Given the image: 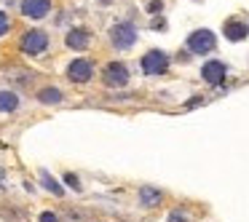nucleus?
I'll list each match as a JSON object with an SVG mask.
<instances>
[{"label": "nucleus", "instance_id": "f257e3e1", "mask_svg": "<svg viewBox=\"0 0 249 222\" xmlns=\"http://www.w3.org/2000/svg\"><path fill=\"white\" fill-rule=\"evenodd\" d=\"M185 46H188L190 54H212V51L217 49V38H214L212 30L201 27V30H196V33L188 35V43Z\"/></svg>", "mask_w": 249, "mask_h": 222}, {"label": "nucleus", "instance_id": "f03ea898", "mask_svg": "<svg viewBox=\"0 0 249 222\" xmlns=\"http://www.w3.org/2000/svg\"><path fill=\"white\" fill-rule=\"evenodd\" d=\"M110 40L118 51H129L137 43V27L131 22H118L110 27Z\"/></svg>", "mask_w": 249, "mask_h": 222}, {"label": "nucleus", "instance_id": "7ed1b4c3", "mask_svg": "<svg viewBox=\"0 0 249 222\" xmlns=\"http://www.w3.org/2000/svg\"><path fill=\"white\" fill-rule=\"evenodd\" d=\"M140 67H142L145 75H163V72L169 70V54L161 49H153L140 59Z\"/></svg>", "mask_w": 249, "mask_h": 222}, {"label": "nucleus", "instance_id": "20e7f679", "mask_svg": "<svg viewBox=\"0 0 249 222\" xmlns=\"http://www.w3.org/2000/svg\"><path fill=\"white\" fill-rule=\"evenodd\" d=\"M46 49H49V35H46L43 30H30V33H24L22 51L27 56H40Z\"/></svg>", "mask_w": 249, "mask_h": 222}, {"label": "nucleus", "instance_id": "39448f33", "mask_svg": "<svg viewBox=\"0 0 249 222\" xmlns=\"http://www.w3.org/2000/svg\"><path fill=\"white\" fill-rule=\"evenodd\" d=\"M105 86L110 88H121L129 83V67L124 65V62H110L107 67H105V75H102Z\"/></svg>", "mask_w": 249, "mask_h": 222}, {"label": "nucleus", "instance_id": "423d86ee", "mask_svg": "<svg viewBox=\"0 0 249 222\" xmlns=\"http://www.w3.org/2000/svg\"><path fill=\"white\" fill-rule=\"evenodd\" d=\"M225 75H228V67H225V62H220V59H209L201 67V78H204L209 86H220V83L225 81Z\"/></svg>", "mask_w": 249, "mask_h": 222}, {"label": "nucleus", "instance_id": "0eeeda50", "mask_svg": "<svg viewBox=\"0 0 249 222\" xmlns=\"http://www.w3.org/2000/svg\"><path fill=\"white\" fill-rule=\"evenodd\" d=\"M91 75H94V65L89 59H72L70 67H67V78L72 83H86L91 81Z\"/></svg>", "mask_w": 249, "mask_h": 222}, {"label": "nucleus", "instance_id": "6e6552de", "mask_svg": "<svg viewBox=\"0 0 249 222\" xmlns=\"http://www.w3.org/2000/svg\"><path fill=\"white\" fill-rule=\"evenodd\" d=\"M222 35H225L231 43H241L249 35V24L241 22V19H228V22L222 24Z\"/></svg>", "mask_w": 249, "mask_h": 222}, {"label": "nucleus", "instance_id": "1a4fd4ad", "mask_svg": "<svg viewBox=\"0 0 249 222\" xmlns=\"http://www.w3.org/2000/svg\"><path fill=\"white\" fill-rule=\"evenodd\" d=\"M22 14L27 19H43L51 11V0H22Z\"/></svg>", "mask_w": 249, "mask_h": 222}, {"label": "nucleus", "instance_id": "9d476101", "mask_svg": "<svg viewBox=\"0 0 249 222\" xmlns=\"http://www.w3.org/2000/svg\"><path fill=\"white\" fill-rule=\"evenodd\" d=\"M65 43H67V49H72V51H83L91 43V33H89L86 27H75L65 35Z\"/></svg>", "mask_w": 249, "mask_h": 222}, {"label": "nucleus", "instance_id": "9b49d317", "mask_svg": "<svg viewBox=\"0 0 249 222\" xmlns=\"http://www.w3.org/2000/svg\"><path fill=\"white\" fill-rule=\"evenodd\" d=\"M163 201V193L158 188H153V185H145V188L140 190V204L147 206V209H153V206H158Z\"/></svg>", "mask_w": 249, "mask_h": 222}, {"label": "nucleus", "instance_id": "f8f14e48", "mask_svg": "<svg viewBox=\"0 0 249 222\" xmlns=\"http://www.w3.org/2000/svg\"><path fill=\"white\" fill-rule=\"evenodd\" d=\"M19 107L17 91H0V113H14Z\"/></svg>", "mask_w": 249, "mask_h": 222}, {"label": "nucleus", "instance_id": "ddd939ff", "mask_svg": "<svg viewBox=\"0 0 249 222\" xmlns=\"http://www.w3.org/2000/svg\"><path fill=\"white\" fill-rule=\"evenodd\" d=\"M38 102H43V104H59L62 102V91L59 88H43V91L38 94Z\"/></svg>", "mask_w": 249, "mask_h": 222}, {"label": "nucleus", "instance_id": "4468645a", "mask_svg": "<svg viewBox=\"0 0 249 222\" xmlns=\"http://www.w3.org/2000/svg\"><path fill=\"white\" fill-rule=\"evenodd\" d=\"M40 182H43V188L49 190V193H54V195H62V193H65V190H62V185L56 182V179L51 177L49 171H40Z\"/></svg>", "mask_w": 249, "mask_h": 222}, {"label": "nucleus", "instance_id": "2eb2a0df", "mask_svg": "<svg viewBox=\"0 0 249 222\" xmlns=\"http://www.w3.org/2000/svg\"><path fill=\"white\" fill-rule=\"evenodd\" d=\"M8 27H11V19H8L6 11H0V38L8 33Z\"/></svg>", "mask_w": 249, "mask_h": 222}, {"label": "nucleus", "instance_id": "dca6fc26", "mask_svg": "<svg viewBox=\"0 0 249 222\" xmlns=\"http://www.w3.org/2000/svg\"><path fill=\"white\" fill-rule=\"evenodd\" d=\"M166 222H190V220H188V214H185V211H172Z\"/></svg>", "mask_w": 249, "mask_h": 222}, {"label": "nucleus", "instance_id": "f3484780", "mask_svg": "<svg viewBox=\"0 0 249 222\" xmlns=\"http://www.w3.org/2000/svg\"><path fill=\"white\" fill-rule=\"evenodd\" d=\"M161 8H163L161 0H147V14H158Z\"/></svg>", "mask_w": 249, "mask_h": 222}, {"label": "nucleus", "instance_id": "a211bd4d", "mask_svg": "<svg viewBox=\"0 0 249 222\" xmlns=\"http://www.w3.org/2000/svg\"><path fill=\"white\" fill-rule=\"evenodd\" d=\"M65 182L70 185L72 190H81V182H78V177H75V174H67V177H65Z\"/></svg>", "mask_w": 249, "mask_h": 222}, {"label": "nucleus", "instance_id": "6ab92c4d", "mask_svg": "<svg viewBox=\"0 0 249 222\" xmlns=\"http://www.w3.org/2000/svg\"><path fill=\"white\" fill-rule=\"evenodd\" d=\"M40 222H59V217H56L54 211H43V214H40Z\"/></svg>", "mask_w": 249, "mask_h": 222}, {"label": "nucleus", "instance_id": "aec40b11", "mask_svg": "<svg viewBox=\"0 0 249 222\" xmlns=\"http://www.w3.org/2000/svg\"><path fill=\"white\" fill-rule=\"evenodd\" d=\"M153 30H166V19H156V22H153Z\"/></svg>", "mask_w": 249, "mask_h": 222}, {"label": "nucleus", "instance_id": "412c9836", "mask_svg": "<svg viewBox=\"0 0 249 222\" xmlns=\"http://www.w3.org/2000/svg\"><path fill=\"white\" fill-rule=\"evenodd\" d=\"M99 3H105V6H107V3H113V0H99Z\"/></svg>", "mask_w": 249, "mask_h": 222}]
</instances>
